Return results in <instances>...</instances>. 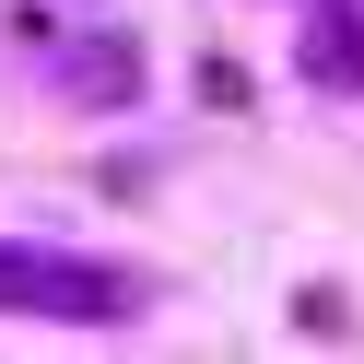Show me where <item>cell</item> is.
Instances as JSON below:
<instances>
[{
	"mask_svg": "<svg viewBox=\"0 0 364 364\" xmlns=\"http://www.w3.org/2000/svg\"><path fill=\"white\" fill-rule=\"evenodd\" d=\"M0 317H82V329H106V317H129V282L95 259H36V247H0Z\"/></svg>",
	"mask_w": 364,
	"mask_h": 364,
	"instance_id": "6da1fadb",
	"label": "cell"
},
{
	"mask_svg": "<svg viewBox=\"0 0 364 364\" xmlns=\"http://www.w3.org/2000/svg\"><path fill=\"white\" fill-rule=\"evenodd\" d=\"M306 82H364V36H353V12H317V24H306Z\"/></svg>",
	"mask_w": 364,
	"mask_h": 364,
	"instance_id": "7a4b0ae2",
	"label": "cell"
}]
</instances>
